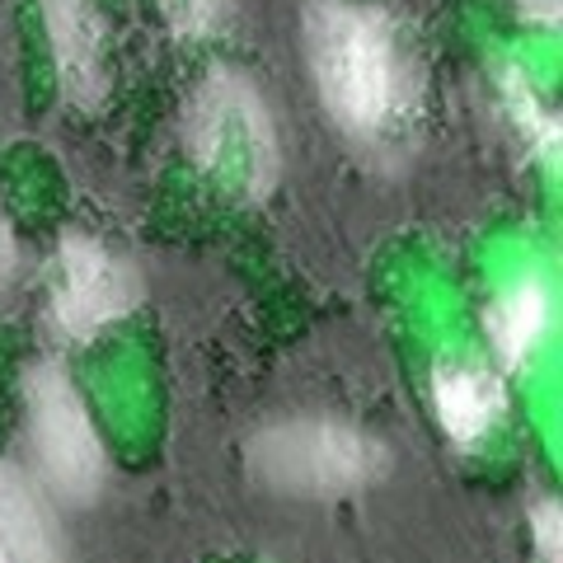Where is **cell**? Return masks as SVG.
<instances>
[{"label": "cell", "mask_w": 563, "mask_h": 563, "mask_svg": "<svg viewBox=\"0 0 563 563\" xmlns=\"http://www.w3.org/2000/svg\"><path fill=\"white\" fill-rule=\"evenodd\" d=\"M301 47L333 128L372 146L409 128L418 76L385 10L362 0H310L301 14Z\"/></svg>", "instance_id": "obj_1"}, {"label": "cell", "mask_w": 563, "mask_h": 563, "mask_svg": "<svg viewBox=\"0 0 563 563\" xmlns=\"http://www.w3.org/2000/svg\"><path fill=\"white\" fill-rule=\"evenodd\" d=\"M188 155L211 184L240 198H268L282 169V141L268 99L244 70L217 66L184 113Z\"/></svg>", "instance_id": "obj_2"}, {"label": "cell", "mask_w": 563, "mask_h": 563, "mask_svg": "<svg viewBox=\"0 0 563 563\" xmlns=\"http://www.w3.org/2000/svg\"><path fill=\"white\" fill-rule=\"evenodd\" d=\"M390 455L376 437H366L333 418H287L263 428L250 442V470L291 498H339L376 484Z\"/></svg>", "instance_id": "obj_3"}, {"label": "cell", "mask_w": 563, "mask_h": 563, "mask_svg": "<svg viewBox=\"0 0 563 563\" xmlns=\"http://www.w3.org/2000/svg\"><path fill=\"white\" fill-rule=\"evenodd\" d=\"M29 437H33V455L43 465V479L70 503H90L103 488V442L90 422V409L76 395V385L62 372L57 362H43L29 372Z\"/></svg>", "instance_id": "obj_4"}, {"label": "cell", "mask_w": 563, "mask_h": 563, "mask_svg": "<svg viewBox=\"0 0 563 563\" xmlns=\"http://www.w3.org/2000/svg\"><path fill=\"white\" fill-rule=\"evenodd\" d=\"M141 282L113 250L90 235H66L57 254V282H52V320L66 339H95L136 306Z\"/></svg>", "instance_id": "obj_5"}, {"label": "cell", "mask_w": 563, "mask_h": 563, "mask_svg": "<svg viewBox=\"0 0 563 563\" xmlns=\"http://www.w3.org/2000/svg\"><path fill=\"white\" fill-rule=\"evenodd\" d=\"M43 24L66 99L95 109L103 99V29L95 5L90 0H43Z\"/></svg>", "instance_id": "obj_6"}, {"label": "cell", "mask_w": 563, "mask_h": 563, "mask_svg": "<svg viewBox=\"0 0 563 563\" xmlns=\"http://www.w3.org/2000/svg\"><path fill=\"white\" fill-rule=\"evenodd\" d=\"M0 550L5 563H66L47 493L14 465H0Z\"/></svg>", "instance_id": "obj_7"}, {"label": "cell", "mask_w": 563, "mask_h": 563, "mask_svg": "<svg viewBox=\"0 0 563 563\" xmlns=\"http://www.w3.org/2000/svg\"><path fill=\"white\" fill-rule=\"evenodd\" d=\"M432 409L455 446H479L507 409L503 380L484 366H442L432 376Z\"/></svg>", "instance_id": "obj_8"}, {"label": "cell", "mask_w": 563, "mask_h": 563, "mask_svg": "<svg viewBox=\"0 0 563 563\" xmlns=\"http://www.w3.org/2000/svg\"><path fill=\"white\" fill-rule=\"evenodd\" d=\"M544 324H550V296H544L540 282H517L512 291H503L488 310V339L493 352L507 366H526V357L536 352V343L544 339Z\"/></svg>", "instance_id": "obj_9"}, {"label": "cell", "mask_w": 563, "mask_h": 563, "mask_svg": "<svg viewBox=\"0 0 563 563\" xmlns=\"http://www.w3.org/2000/svg\"><path fill=\"white\" fill-rule=\"evenodd\" d=\"M503 95H507V109H512V118L521 122L526 146H536L544 161H554V151H559V118H554V109L517 76V70H507Z\"/></svg>", "instance_id": "obj_10"}, {"label": "cell", "mask_w": 563, "mask_h": 563, "mask_svg": "<svg viewBox=\"0 0 563 563\" xmlns=\"http://www.w3.org/2000/svg\"><path fill=\"white\" fill-rule=\"evenodd\" d=\"M165 14L184 38H211L231 24V0H165Z\"/></svg>", "instance_id": "obj_11"}, {"label": "cell", "mask_w": 563, "mask_h": 563, "mask_svg": "<svg viewBox=\"0 0 563 563\" xmlns=\"http://www.w3.org/2000/svg\"><path fill=\"white\" fill-rule=\"evenodd\" d=\"M531 531H536V544H540V559L544 563H563V517H559V503L544 498L536 507Z\"/></svg>", "instance_id": "obj_12"}, {"label": "cell", "mask_w": 563, "mask_h": 563, "mask_svg": "<svg viewBox=\"0 0 563 563\" xmlns=\"http://www.w3.org/2000/svg\"><path fill=\"white\" fill-rule=\"evenodd\" d=\"M14 263H20V244H14V231H10L5 211H0V287L14 277Z\"/></svg>", "instance_id": "obj_13"}, {"label": "cell", "mask_w": 563, "mask_h": 563, "mask_svg": "<svg viewBox=\"0 0 563 563\" xmlns=\"http://www.w3.org/2000/svg\"><path fill=\"white\" fill-rule=\"evenodd\" d=\"M0 563H5V550H0Z\"/></svg>", "instance_id": "obj_14"}]
</instances>
